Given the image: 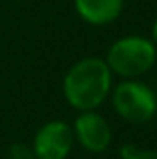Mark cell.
Wrapping results in <instances>:
<instances>
[{
	"instance_id": "obj_1",
	"label": "cell",
	"mask_w": 157,
	"mask_h": 159,
	"mask_svg": "<svg viewBox=\"0 0 157 159\" xmlns=\"http://www.w3.org/2000/svg\"><path fill=\"white\" fill-rule=\"evenodd\" d=\"M113 72L105 59L91 56L76 61L63 78V94L70 107L94 111L111 94Z\"/></svg>"
},
{
	"instance_id": "obj_2",
	"label": "cell",
	"mask_w": 157,
	"mask_h": 159,
	"mask_svg": "<svg viewBox=\"0 0 157 159\" xmlns=\"http://www.w3.org/2000/svg\"><path fill=\"white\" fill-rule=\"evenodd\" d=\"M157 59V46L150 37L126 35L117 39L107 50L105 63L122 80H139L152 70Z\"/></svg>"
},
{
	"instance_id": "obj_3",
	"label": "cell",
	"mask_w": 157,
	"mask_h": 159,
	"mask_svg": "<svg viewBox=\"0 0 157 159\" xmlns=\"http://www.w3.org/2000/svg\"><path fill=\"white\" fill-rule=\"evenodd\" d=\"M111 104L118 117L131 124H144L157 113V96L141 80H124L111 91Z\"/></svg>"
},
{
	"instance_id": "obj_4",
	"label": "cell",
	"mask_w": 157,
	"mask_h": 159,
	"mask_svg": "<svg viewBox=\"0 0 157 159\" xmlns=\"http://www.w3.org/2000/svg\"><path fill=\"white\" fill-rule=\"evenodd\" d=\"M76 143L74 129L65 120H50L35 131L32 148L35 159H67Z\"/></svg>"
},
{
	"instance_id": "obj_5",
	"label": "cell",
	"mask_w": 157,
	"mask_h": 159,
	"mask_svg": "<svg viewBox=\"0 0 157 159\" xmlns=\"http://www.w3.org/2000/svg\"><path fill=\"white\" fill-rule=\"evenodd\" d=\"M72 129H74V137H76L78 144L91 154L105 152L113 139L109 122L105 120L104 115L96 113V109L81 111L72 124Z\"/></svg>"
},
{
	"instance_id": "obj_6",
	"label": "cell",
	"mask_w": 157,
	"mask_h": 159,
	"mask_svg": "<svg viewBox=\"0 0 157 159\" xmlns=\"http://www.w3.org/2000/svg\"><path fill=\"white\" fill-rule=\"evenodd\" d=\"M79 19L91 26H105L122 15L124 0H74Z\"/></svg>"
},
{
	"instance_id": "obj_7",
	"label": "cell",
	"mask_w": 157,
	"mask_h": 159,
	"mask_svg": "<svg viewBox=\"0 0 157 159\" xmlns=\"http://www.w3.org/2000/svg\"><path fill=\"white\" fill-rule=\"evenodd\" d=\"M9 159H35L34 148L26 143H15L9 148Z\"/></svg>"
},
{
	"instance_id": "obj_8",
	"label": "cell",
	"mask_w": 157,
	"mask_h": 159,
	"mask_svg": "<svg viewBox=\"0 0 157 159\" xmlns=\"http://www.w3.org/2000/svg\"><path fill=\"white\" fill-rule=\"evenodd\" d=\"M129 159H157V150H135Z\"/></svg>"
},
{
	"instance_id": "obj_9",
	"label": "cell",
	"mask_w": 157,
	"mask_h": 159,
	"mask_svg": "<svg viewBox=\"0 0 157 159\" xmlns=\"http://www.w3.org/2000/svg\"><path fill=\"white\" fill-rule=\"evenodd\" d=\"M150 39L155 43V46H157V17H155V20H154V24H152V32H150Z\"/></svg>"
}]
</instances>
